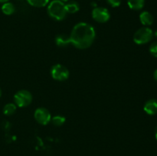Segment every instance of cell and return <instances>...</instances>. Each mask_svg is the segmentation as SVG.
Here are the masks:
<instances>
[{
  "instance_id": "cell-7",
  "label": "cell",
  "mask_w": 157,
  "mask_h": 156,
  "mask_svg": "<svg viewBox=\"0 0 157 156\" xmlns=\"http://www.w3.org/2000/svg\"><path fill=\"white\" fill-rule=\"evenodd\" d=\"M34 117L38 123L40 125H45L51 122L52 119V115L50 112L44 107H39L37 109L34 113Z\"/></svg>"
},
{
  "instance_id": "cell-1",
  "label": "cell",
  "mask_w": 157,
  "mask_h": 156,
  "mask_svg": "<svg viewBox=\"0 0 157 156\" xmlns=\"http://www.w3.org/2000/svg\"><path fill=\"white\" fill-rule=\"evenodd\" d=\"M96 38V32L91 24L87 22H79L72 28L70 35L71 44L76 48L84 50L93 44Z\"/></svg>"
},
{
  "instance_id": "cell-23",
  "label": "cell",
  "mask_w": 157,
  "mask_h": 156,
  "mask_svg": "<svg viewBox=\"0 0 157 156\" xmlns=\"http://www.w3.org/2000/svg\"><path fill=\"white\" fill-rule=\"evenodd\" d=\"M60 1L63 2H67L70 1V0H60Z\"/></svg>"
},
{
  "instance_id": "cell-12",
  "label": "cell",
  "mask_w": 157,
  "mask_h": 156,
  "mask_svg": "<svg viewBox=\"0 0 157 156\" xmlns=\"http://www.w3.org/2000/svg\"><path fill=\"white\" fill-rule=\"evenodd\" d=\"M67 14H75L80 10V5L76 1H68L65 4Z\"/></svg>"
},
{
  "instance_id": "cell-13",
  "label": "cell",
  "mask_w": 157,
  "mask_h": 156,
  "mask_svg": "<svg viewBox=\"0 0 157 156\" xmlns=\"http://www.w3.org/2000/svg\"><path fill=\"white\" fill-rule=\"evenodd\" d=\"M1 9L3 14H5L6 15H11L15 13V6H14L13 3L10 2H8L3 3Z\"/></svg>"
},
{
  "instance_id": "cell-10",
  "label": "cell",
  "mask_w": 157,
  "mask_h": 156,
  "mask_svg": "<svg viewBox=\"0 0 157 156\" xmlns=\"http://www.w3.org/2000/svg\"><path fill=\"white\" fill-rule=\"evenodd\" d=\"M55 43L59 47H66L71 44L70 35L65 34H60L55 38Z\"/></svg>"
},
{
  "instance_id": "cell-11",
  "label": "cell",
  "mask_w": 157,
  "mask_h": 156,
  "mask_svg": "<svg viewBox=\"0 0 157 156\" xmlns=\"http://www.w3.org/2000/svg\"><path fill=\"white\" fill-rule=\"evenodd\" d=\"M127 5L132 10L140 11L144 7L145 0H127Z\"/></svg>"
},
{
  "instance_id": "cell-3",
  "label": "cell",
  "mask_w": 157,
  "mask_h": 156,
  "mask_svg": "<svg viewBox=\"0 0 157 156\" xmlns=\"http://www.w3.org/2000/svg\"><path fill=\"white\" fill-rule=\"evenodd\" d=\"M153 36L154 35H153V30L149 27L144 26V27L139 28L135 32L133 35V41L136 44L142 45V44H145L150 42L153 39Z\"/></svg>"
},
{
  "instance_id": "cell-21",
  "label": "cell",
  "mask_w": 157,
  "mask_h": 156,
  "mask_svg": "<svg viewBox=\"0 0 157 156\" xmlns=\"http://www.w3.org/2000/svg\"><path fill=\"white\" fill-rule=\"evenodd\" d=\"M153 35H154V36L156 37V38H157V29L155 31V32H153Z\"/></svg>"
},
{
  "instance_id": "cell-15",
  "label": "cell",
  "mask_w": 157,
  "mask_h": 156,
  "mask_svg": "<svg viewBox=\"0 0 157 156\" xmlns=\"http://www.w3.org/2000/svg\"><path fill=\"white\" fill-rule=\"evenodd\" d=\"M30 6L35 8H42L48 6L50 0H26Z\"/></svg>"
},
{
  "instance_id": "cell-24",
  "label": "cell",
  "mask_w": 157,
  "mask_h": 156,
  "mask_svg": "<svg viewBox=\"0 0 157 156\" xmlns=\"http://www.w3.org/2000/svg\"><path fill=\"white\" fill-rule=\"evenodd\" d=\"M2 90H1V88H0V97L2 96Z\"/></svg>"
},
{
  "instance_id": "cell-14",
  "label": "cell",
  "mask_w": 157,
  "mask_h": 156,
  "mask_svg": "<svg viewBox=\"0 0 157 156\" xmlns=\"http://www.w3.org/2000/svg\"><path fill=\"white\" fill-rule=\"evenodd\" d=\"M17 110V106L15 103H12V102H9L5 105V106L3 107V113H4L6 116H12L14 113L16 112Z\"/></svg>"
},
{
  "instance_id": "cell-25",
  "label": "cell",
  "mask_w": 157,
  "mask_h": 156,
  "mask_svg": "<svg viewBox=\"0 0 157 156\" xmlns=\"http://www.w3.org/2000/svg\"><path fill=\"white\" fill-rule=\"evenodd\" d=\"M18 1H21V0H18Z\"/></svg>"
},
{
  "instance_id": "cell-2",
  "label": "cell",
  "mask_w": 157,
  "mask_h": 156,
  "mask_svg": "<svg viewBox=\"0 0 157 156\" xmlns=\"http://www.w3.org/2000/svg\"><path fill=\"white\" fill-rule=\"evenodd\" d=\"M47 12L49 16L56 21H62L67 16L65 3L60 0H53L48 5Z\"/></svg>"
},
{
  "instance_id": "cell-20",
  "label": "cell",
  "mask_w": 157,
  "mask_h": 156,
  "mask_svg": "<svg viewBox=\"0 0 157 156\" xmlns=\"http://www.w3.org/2000/svg\"><path fill=\"white\" fill-rule=\"evenodd\" d=\"M9 1H10V0H0V3H6Z\"/></svg>"
},
{
  "instance_id": "cell-17",
  "label": "cell",
  "mask_w": 157,
  "mask_h": 156,
  "mask_svg": "<svg viewBox=\"0 0 157 156\" xmlns=\"http://www.w3.org/2000/svg\"><path fill=\"white\" fill-rule=\"evenodd\" d=\"M150 52L153 57L157 58V41H154L150 46Z\"/></svg>"
},
{
  "instance_id": "cell-19",
  "label": "cell",
  "mask_w": 157,
  "mask_h": 156,
  "mask_svg": "<svg viewBox=\"0 0 157 156\" xmlns=\"http://www.w3.org/2000/svg\"><path fill=\"white\" fill-rule=\"evenodd\" d=\"M153 77H154L155 80L157 82V69L156 70L154 71V73H153Z\"/></svg>"
},
{
  "instance_id": "cell-4",
  "label": "cell",
  "mask_w": 157,
  "mask_h": 156,
  "mask_svg": "<svg viewBox=\"0 0 157 156\" xmlns=\"http://www.w3.org/2000/svg\"><path fill=\"white\" fill-rule=\"evenodd\" d=\"M32 95L29 90H18L14 95V103L18 107H26L30 105L32 102Z\"/></svg>"
},
{
  "instance_id": "cell-18",
  "label": "cell",
  "mask_w": 157,
  "mask_h": 156,
  "mask_svg": "<svg viewBox=\"0 0 157 156\" xmlns=\"http://www.w3.org/2000/svg\"><path fill=\"white\" fill-rule=\"evenodd\" d=\"M106 1H107V4L110 5L113 8L119 7L122 2V0H106Z\"/></svg>"
},
{
  "instance_id": "cell-5",
  "label": "cell",
  "mask_w": 157,
  "mask_h": 156,
  "mask_svg": "<svg viewBox=\"0 0 157 156\" xmlns=\"http://www.w3.org/2000/svg\"><path fill=\"white\" fill-rule=\"evenodd\" d=\"M51 75L54 80L58 81H64L68 79L70 76L69 70L62 64H55L51 69Z\"/></svg>"
},
{
  "instance_id": "cell-22",
  "label": "cell",
  "mask_w": 157,
  "mask_h": 156,
  "mask_svg": "<svg viewBox=\"0 0 157 156\" xmlns=\"http://www.w3.org/2000/svg\"><path fill=\"white\" fill-rule=\"evenodd\" d=\"M155 136H156V140H157V126H156V131H155Z\"/></svg>"
},
{
  "instance_id": "cell-8",
  "label": "cell",
  "mask_w": 157,
  "mask_h": 156,
  "mask_svg": "<svg viewBox=\"0 0 157 156\" xmlns=\"http://www.w3.org/2000/svg\"><path fill=\"white\" fill-rule=\"evenodd\" d=\"M144 110L146 113L150 116L157 114V99H150L144 104Z\"/></svg>"
},
{
  "instance_id": "cell-6",
  "label": "cell",
  "mask_w": 157,
  "mask_h": 156,
  "mask_svg": "<svg viewBox=\"0 0 157 156\" xmlns=\"http://www.w3.org/2000/svg\"><path fill=\"white\" fill-rule=\"evenodd\" d=\"M91 15L93 19L98 23H105L110 18V13L107 8L95 7L92 10Z\"/></svg>"
},
{
  "instance_id": "cell-9",
  "label": "cell",
  "mask_w": 157,
  "mask_h": 156,
  "mask_svg": "<svg viewBox=\"0 0 157 156\" xmlns=\"http://www.w3.org/2000/svg\"><path fill=\"white\" fill-rule=\"evenodd\" d=\"M140 21L142 23L143 25L148 27V26L153 24V21H154V18L150 12H147V11H144L140 15Z\"/></svg>"
},
{
  "instance_id": "cell-16",
  "label": "cell",
  "mask_w": 157,
  "mask_h": 156,
  "mask_svg": "<svg viewBox=\"0 0 157 156\" xmlns=\"http://www.w3.org/2000/svg\"><path fill=\"white\" fill-rule=\"evenodd\" d=\"M65 121V117L61 116V115H57V116H53V117H52V119H51V122L54 125H55V126H61V125H64Z\"/></svg>"
}]
</instances>
